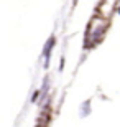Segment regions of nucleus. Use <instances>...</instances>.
Segmentation results:
<instances>
[{
	"instance_id": "f257e3e1",
	"label": "nucleus",
	"mask_w": 120,
	"mask_h": 127,
	"mask_svg": "<svg viewBox=\"0 0 120 127\" xmlns=\"http://www.w3.org/2000/svg\"><path fill=\"white\" fill-rule=\"evenodd\" d=\"M54 43H56V38L54 36H49V40H48L46 45H45V50H43L45 66H48V63H49V55H51V50H53V46H54Z\"/></svg>"
},
{
	"instance_id": "f03ea898",
	"label": "nucleus",
	"mask_w": 120,
	"mask_h": 127,
	"mask_svg": "<svg viewBox=\"0 0 120 127\" xmlns=\"http://www.w3.org/2000/svg\"><path fill=\"white\" fill-rule=\"evenodd\" d=\"M91 114V101H86L81 106V117H87Z\"/></svg>"
}]
</instances>
